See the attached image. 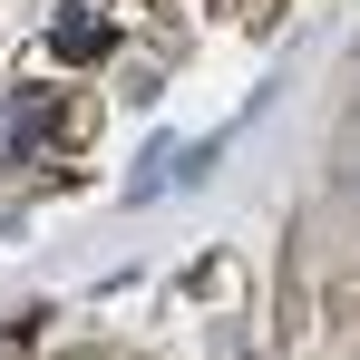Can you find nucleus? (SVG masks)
Masks as SVG:
<instances>
[{"label":"nucleus","instance_id":"1","mask_svg":"<svg viewBox=\"0 0 360 360\" xmlns=\"http://www.w3.org/2000/svg\"><path fill=\"white\" fill-rule=\"evenodd\" d=\"M176 185V136H156L146 156H136V176H127V205H146V195H166Z\"/></svg>","mask_w":360,"mask_h":360},{"label":"nucleus","instance_id":"2","mask_svg":"<svg viewBox=\"0 0 360 360\" xmlns=\"http://www.w3.org/2000/svg\"><path fill=\"white\" fill-rule=\"evenodd\" d=\"M98 49H108L98 20H59V59H98Z\"/></svg>","mask_w":360,"mask_h":360},{"label":"nucleus","instance_id":"3","mask_svg":"<svg viewBox=\"0 0 360 360\" xmlns=\"http://www.w3.org/2000/svg\"><path fill=\"white\" fill-rule=\"evenodd\" d=\"M214 156H224V136H205V146H176V185H205V176H214Z\"/></svg>","mask_w":360,"mask_h":360}]
</instances>
